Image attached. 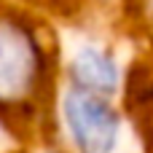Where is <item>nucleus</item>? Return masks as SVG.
I'll list each match as a JSON object with an SVG mask.
<instances>
[{
    "instance_id": "nucleus-1",
    "label": "nucleus",
    "mask_w": 153,
    "mask_h": 153,
    "mask_svg": "<svg viewBox=\"0 0 153 153\" xmlns=\"http://www.w3.org/2000/svg\"><path fill=\"white\" fill-rule=\"evenodd\" d=\"M46 81V56L30 27L0 13V110H24Z\"/></svg>"
},
{
    "instance_id": "nucleus-2",
    "label": "nucleus",
    "mask_w": 153,
    "mask_h": 153,
    "mask_svg": "<svg viewBox=\"0 0 153 153\" xmlns=\"http://www.w3.org/2000/svg\"><path fill=\"white\" fill-rule=\"evenodd\" d=\"M65 121L81 153H110L118 140V116L100 91L81 86L67 91Z\"/></svg>"
},
{
    "instance_id": "nucleus-3",
    "label": "nucleus",
    "mask_w": 153,
    "mask_h": 153,
    "mask_svg": "<svg viewBox=\"0 0 153 153\" xmlns=\"http://www.w3.org/2000/svg\"><path fill=\"white\" fill-rule=\"evenodd\" d=\"M73 78L81 89H91L100 94H110L118 83V73L116 65L108 54L97 51V48H83L75 62H73Z\"/></svg>"
}]
</instances>
